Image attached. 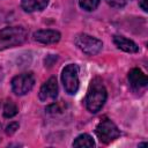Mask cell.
Instances as JSON below:
<instances>
[{
    "mask_svg": "<svg viewBox=\"0 0 148 148\" xmlns=\"http://www.w3.org/2000/svg\"><path fill=\"white\" fill-rule=\"evenodd\" d=\"M106 97H108V92L103 84V81L98 77L91 80L86 96L87 109L92 113L98 112L105 104Z\"/></svg>",
    "mask_w": 148,
    "mask_h": 148,
    "instance_id": "cell-1",
    "label": "cell"
},
{
    "mask_svg": "<svg viewBox=\"0 0 148 148\" xmlns=\"http://www.w3.org/2000/svg\"><path fill=\"white\" fill-rule=\"evenodd\" d=\"M28 30L23 27H6L0 30V51L15 47L25 42Z\"/></svg>",
    "mask_w": 148,
    "mask_h": 148,
    "instance_id": "cell-2",
    "label": "cell"
},
{
    "mask_svg": "<svg viewBox=\"0 0 148 148\" xmlns=\"http://www.w3.org/2000/svg\"><path fill=\"white\" fill-rule=\"evenodd\" d=\"M95 133L98 140L105 145L114 141L120 135V131L117 127V125L112 120L106 119V118L98 123V125L95 128Z\"/></svg>",
    "mask_w": 148,
    "mask_h": 148,
    "instance_id": "cell-3",
    "label": "cell"
},
{
    "mask_svg": "<svg viewBox=\"0 0 148 148\" xmlns=\"http://www.w3.org/2000/svg\"><path fill=\"white\" fill-rule=\"evenodd\" d=\"M61 81L67 94L74 95L79 89V66L76 64L67 65L61 73Z\"/></svg>",
    "mask_w": 148,
    "mask_h": 148,
    "instance_id": "cell-4",
    "label": "cell"
},
{
    "mask_svg": "<svg viewBox=\"0 0 148 148\" xmlns=\"http://www.w3.org/2000/svg\"><path fill=\"white\" fill-rule=\"evenodd\" d=\"M74 43L87 56H95L103 47L102 40L92 37L90 35H87V34H79V35H76L75 38H74Z\"/></svg>",
    "mask_w": 148,
    "mask_h": 148,
    "instance_id": "cell-5",
    "label": "cell"
},
{
    "mask_svg": "<svg viewBox=\"0 0 148 148\" xmlns=\"http://www.w3.org/2000/svg\"><path fill=\"white\" fill-rule=\"evenodd\" d=\"M34 84H35V77L32 73L30 72L21 73L12 80V90L14 94L22 96L28 94L34 88Z\"/></svg>",
    "mask_w": 148,
    "mask_h": 148,
    "instance_id": "cell-6",
    "label": "cell"
},
{
    "mask_svg": "<svg viewBox=\"0 0 148 148\" xmlns=\"http://www.w3.org/2000/svg\"><path fill=\"white\" fill-rule=\"evenodd\" d=\"M58 96V83L56 77H50L39 89V101L40 102H52Z\"/></svg>",
    "mask_w": 148,
    "mask_h": 148,
    "instance_id": "cell-7",
    "label": "cell"
},
{
    "mask_svg": "<svg viewBox=\"0 0 148 148\" xmlns=\"http://www.w3.org/2000/svg\"><path fill=\"white\" fill-rule=\"evenodd\" d=\"M60 32L52 29H43L34 32V39L42 44H56L60 40Z\"/></svg>",
    "mask_w": 148,
    "mask_h": 148,
    "instance_id": "cell-8",
    "label": "cell"
},
{
    "mask_svg": "<svg viewBox=\"0 0 148 148\" xmlns=\"http://www.w3.org/2000/svg\"><path fill=\"white\" fill-rule=\"evenodd\" d=\"M128 81H130V84L132 86V88H134L136 90H139L141 88H145L148 83L147 75L139 68H133V69L130 71Z\"/></svg>",
    "mask_w": 148,
    "mask_h": 148,
    "instance_id": "cell-9",
    "label": "cell"
},
{
    "mask_svg": "<svg viewBox=\"0 0 148 148\" xmlns=\"http://www.w3.org/2000/svg\"><path fill=\"white\" fill-rule=\"evenodd\" d=\"M113 43L118 49H120V50H123V51H125L127 53H136V52H139V46L132 39H128V38L124 37V36H119V35L113 36Z\"/></svg>",
    "mask_w": 148,
    "mask_h": 148,
    "instance_id": "cell-10",
    "label": "cell"
},
{
    "mask_svg": "<svg viewBox=\"0 0 148 148\" xmlns=\"http://www.w3.org/2000/svg\"><path fill=\"white\" fill-rule=\"evenodd\" d=\"M47 2L49 0H21V6L25 12L32 13L43 10L46 7Z\"/></svg>",
    "mask_w": 148,
    "mask_h": 148,
    "instance_id": "cell-11",
    "label": "cell"
},
{
    "mask_svg": "<svg viewBox=\"0 0 148 148\" xmlns=\"http://www.w3.org/2000/svg\"><path fill=\"white\" fill-rule=\"evenodd\" d=\"M95 142L92 140V138L89 134H80L79 136L75 138V140L73 141V147H94Z\"/></svg>",
    "mask_w": 148,
    "mask_h": 148,
    "instance_id": "cell-12",
    "label": "cell"
},
{
    "mask_svg": "<svg viewBox=\"0 0 148 148\" xmlns=\"http://www.w3.org/2000/svg\"><path fill=\"white\" fill-rule=\"evenodd\" d=\"M18 112V108L17 105L13 102V101H7L3 105V117L5 118H13L14 116H16Z\"/></svg>",
    "mask_w": 148,
    "mask_h": 148,
    "instance_id": "cell-13",
    "label": "cell"
},
{
    "mask_svg": "<svg viewBox=\"0 0 148 148\" xmlns=\"http://www.w3.org/2000/svg\"><path fill=\"white\" fill-rule=\"evenodd\" d=\"M99 1L101 0H79V5L82 9L87 12H92L98 7Z\"/></svg>",
    "mask_w": 148,
    "mask_h": 148,
    "instance_id": "cell-14",
    "label": "cell"
},
{
    "mask_svg": "<svg viewBox=\"0 0 148 148\" xmlns=\"http://www.w3.org/2000/svg\"><path fill=\"white\" fill-rule=\"evenodd\" d=\"M109 6L113 8H123L126 5V0H105Z\"/></svg>",
    "mask_w": 148,
    "mask_h": 148,
    "instance_id": "cell-15",
    "label": "cell"
},
{
    "mask_svg": "<svg viewBox=\"0 0 148 148\" xmlns=\"http://www.w3.org/2000/svg\"><path fill=\"white\" fill-rule=\"evenodd\" d=\"M16 130H18V123L13 121L9 125H7V127H6V134L7 135H13L16 132Z\"/></svg>",
    "mask_w": 148,
    "mask_h": 148,
    "instance_id": "cell-16",
    "label": "cell"
},
{
    "mask_svg": "<svg viewBox=\"0 0 148 148\" xmlns=\"http://www.w3.org/2000/svg\"><path fill=\"white\" fill-rule=\"evenodd\" d=\"M147 1H148V0H140V1H139V6L141 7V9H142L143 12H147V10H148Z\"/></svg>",
    "mask_w": 148,
    "mask_h": 148,
    "instance_id": "cell-17",
    "label": "cell"
}]
</instances>
